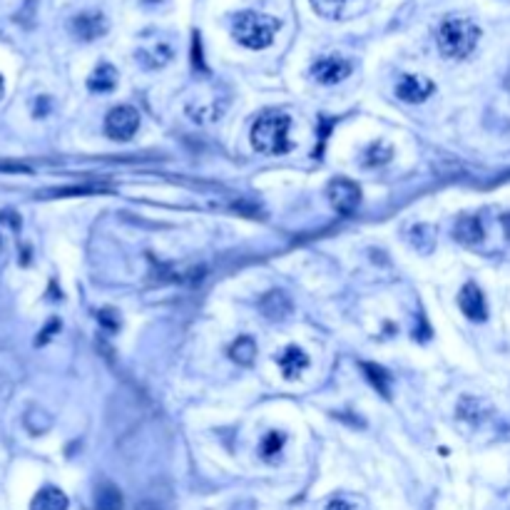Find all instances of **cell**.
<instances>
[{
    "mask_svg": "<svg viewBox=\"0 0 510 510\" xmlns=\"http://www.w3.org/2000/svg\"><path fill=\"white\" fill-rule=\"evenodd\" d=\"M326 510H354V505H349L346 500H331Z\"/></svg>",
    "mask_w": 510,
    "mask_h": 510,
    "instance_id": "603a6c76",
    "label": "cell"
},
{
    "mask_svg": "<svg viewBox=\"0 0 510 510\" xmlns=\"http://www.w3.org/2000/svg\"><path fill=\"white\" fill-rule=\"evenodd\" d=\"M30 510H68V495L60 488L48 485V488H43L32 498Z\"/></svg>",
    "mask_w": 510,
    "mask_h": 510,
    "instance_id": "4fadbf2b",
    "label": "cell"
},
{
    "mask_svg": "<svg viewBox=\"0 0 510 510\" xmlns=\"http://www.w3.org/2000/svg\"><path fill=\"white\" fill-rule=\"evenodd\" d=\"M435 40H438L440 53L446 58L463 60L476 50L480 40V27L468 18H446L440 20L438 30H435Z\"/></svg>",
    "mask_w": 510,
    "mask_h": 510,
    "instance_id": "6da1fadb",
    "label": "cell"
},
{
    "mask_svg": "<svg viewBox=\"0 0 510 510\" xmlns=\"http://www.w3.org/2000/svg\"><path fill=\"white\" fill-rule=\"evenodd\" d=\"M361 369H364L371 386L376 388V391L388 401V398H391V386H393V378L388 376V371L378 364H361Z\"/></svg>",
    "mask_w": 510,
    "mask_h": 510,
    "instance_id": "5bb4252c",
    "label": "cell"
},
{
    "mask_svg": "<svg viewBox=\"0 0 510 510\" xmlns=\"http://www.w3.org/2000/svg\"><path fill=\"white\" fill-rule=\"evenodd\" d=\"M137 510H160V508H157L155 503H150V500H145V503L137 505Z\"/></svg>",
    "mask_w": 510,
    "mask_h": 510,
    "instance_id": "cb8c5ba5",
    "label": "cell"
},
{
    "mask_svg": "<svg viewBox=\"0 0 510 510\" xmlns=\"http://www.w3.org/2000/svg\"><path fill=\"white\" fill-rule=\"evenodd\" d=\"M70 30H72L75 38L90 43V40L102 38V35L108 32V18L102 15V13H95V11L80 13V15H75L70 20Z\"/></svg>",
    "mask_w": 510,
    "mask_h": 510,
    "instance_id": "52a82bcc",
    "label": "cell"
},
{
    "mask_svg": "<svg viewBox=\"0 0 510 510\" xmlns=\"http://www.w3.org/2000/svg\"><path fill=\"white\" fill-rule=\"evenodd\" d=\"M291 120L284 113H264L252 127V145L262 155H284L291 150Z\"/></svg>",
    "mask_w": 510,
    "mask_h": 510,
    "instance_id": "7a4b0ae2",
    "label": "cell"
},
{
    "mask_svg": "<svg viewBox=\"0 0 510 510\" xmlns=\"http://www.w3.org/2000/svg\"><path fill=\"white\" fill-rule=\"evenodd\" d=\"M279 366L284 371L286 378H299L306 369H309V356L299 349V346H286L284 354L279 356Z\"/></svg>",
    "mask_w": 510,
    "mask_h": 510,
    "instance_id": "7c38bea8",
    "label": "cell"
},
{
    "mask_svg": "<svg viewBox=\"0 0 510 510\" xmlns=\"http://www.w3.org/2000/svg\"><path fill=\"white\" fill-rule=\"evenodd\" d=\"M115 85H117V70L108 63H102L90 75V80H87V87L92 92H110L115 90Z\"/></svg>",
    "mask_w": 510,
    "mask_h": 510,
    "instance_id": "9a60e30c",
    "label": "cell"
},
{
    "mask_svg": "<svg viewBox=\"0 0 510 510\" xmlns=\"http://www.w3.org/2000/svg\"><path fill=\"white\" fill-rule=\"evenodd\" d=\"M281 23L272 15H264V13H254V11H244L239 15H234L231 23V32L234 38L249 50H264L272 45L276 30H279Z\"/></svg>",
    "mask_w": 510,
    "mask_h": 510,
    "instance_id": "3957f363",
    "label": "cell"
},
{
    "mask_svg": "<svg viewBox=\"0 0 510 510\" xmlns=\"http://www.w3.org/2000/svg\"><path fill=\"white\" fill-rule=\"evenodd\" d=\"M458 306L461 312L466 314L471 321H485L488 317V306H485V296L483 291L478 289L476 284H466L458 294Z\"/></svg>",
    "mask_w": 510,
    "mask_h": 510,
    "instance_id": "9c48e42d",
    "label": "cell"
},
{
    "mask_svg": "<svg viewBox=\"0 0 510 510\" xmlns=\"http://www.w3.org/2000/svg\"><path fill=\"white\" fill-rule=\"evenodd\" d=\"M453 234H456V239L461 244H468V247H473V244H480L483 242V222L478 219V217H461V219L456 222V229H453Z\"/></svg>",
    "mask_w": 510,
    "mask_h": 510,
    "instance_id": "8fae6325",
    "label": "cell"
},
{
    "mask_svg": "<svg viewBox=\"0 0 510 510\" xmlns=\"http://www.w3.org/2000/svg\"><path fill=\"white\" fill-rule=\"evenodd\" d=\"M312 75L321 85H336V82L346 80L351 75V63L338 55H324L312 65Z\"/></svg>",
    "mask_w": 510,
    "mask_h": 510,
    "instance_id": "8992f818",
    "label": "cell"
},
{
    "mask_svg": "<svg viewBox=\"0 0 510 510\" xmlns=\"http://www.w3.org/2000/svg\"><path fill=\"white\" fill-rule=\"evenodd\" d=\"M341 3H346V0H314V6H319V11L321 13H326V8L341 6Z\"/></svg>",
    "mask_w": 510,
    "mask_h": 510,
    "instance_id": "7402d4cb",
    "label": "cell"
},
{
    "mask_svg": "<svg viewBox=\"0 0 510 510\" xmlns=\"http://www.w3.org/2000/svg\"><path fill=\"white\" fill-rule=\"evenodd\" d=\"M0 95H3V80H0Z\"/></svg>",
    "mask_w": 510,
    "mask_h": 510,
    "instance_id": "d4e9b609",
    "label": "cell"
},
{
    "mask_svg": "<svg viewBox=\"0 0 510 510\" xmlns=\"http://www.w3.org/2000/svg\"><path fill=\"white\" fill-rule=\"evenodd\" d=\"M137 127H140V113L134 108H129V105L113 108L108 113V120H105V132H108V137L120 142L132 140Z\"/></svg>",
    "mask_w": 510,
    "mask_h": 510,
    "instance_id": "5b68a950",
    "label": "cell"
},
{
    "mask_svg": "<svg viewBox=\"0 0 510 510\" xmlns=\"http://www.w3.org/2000/svg\"><path fill=\"white\" fill-rule=\"evenodd\" d=\"M329 202H331V207L338 212L341 217H351L356 210H359L361 204V189L356 182H351V179L346 177H336L329 182Z\"/></svg>",
    "mask_w": 510,
    "mask_h": 510,
    "instance_id": "277c9868",
    "label": "cell"
},
{
    "mask_svg": "<svg viewBox=\"0 0 510 510\" xmlns=\"http://www.w3.org/2000/svg\"><path fill=\"white\" fill-rule=\"evenodd\" d=\"M95 508L97 510H122V493L117 485L102 483L95 490Z\"/></svg>",
    "mask_w": 510,
    "mask_h": 510,
    "instance_id": "2e32d148",
    "label": "cell"
},
{
    "mask_svg": "<svg viewBox=\"0 0 510 510\" xmlns=\"http://www.w3.org/2000/svg\"><path fill=\"white\" fill-rule=\"evenodd\" d=\"M391 147L386 145V142H371L369 145V150H366V160H364V165L366 167H381V165H386L388 160H391Z\"/></svg>",
    "mask_w": 510,
    "mask_h": 510,
    "instance_id": "ac0fdd59",
    "label": "cell"
},
{
    "mask_svg": "<svg viewBox=\"0 0 510 510\" xmlns=\"http://www.w3.org/2000/svg\"><path fill=\"white\" fill-rule=\"evenodd\" d=\"M97 319H100L102 326H108L110 331H115V329L120 326V319H117V314H115L113 309H102L100 317H97Z\"/></svg>",
    "mask_w": 510,
    "mask_h": 510,
    "instance_id": "44dd1931",
    "label": "cell"
},
{
    "mask_svg": "<svg viewBox=\"0 0 510 510\" xmlns=\"http://www.w3.org/2000/svg\"><path fill=\"white\" fill-rule=\"evenodd\" d=\"M284 443H286V435L281 433V431H269L262 440V456L267 458V461H274V456H279Z\"/></svg>",
    "mask_w": 510,
    "mask_h": 510,
    "instance_id": "d6986e66",
    "label": "cell"
},
{
    "mask_svg": "<svg viewBox=\"0 0 510 510\" xmlns=\"http://www.w3.org/2000/svg\"><path fill=\"white\" fill-rule=\"evenodd\" d=\"M259 309H262V314L269 321H284L291 314V309H294V304H291V299L284 291H269L262 299V304H259Z\"/></svg>",
    "mask_w": 510,
    "mask_h": 510,
    "instance_id": "30bf717a",
    "label": "cell"
},
{
    "mask_svg": "<svg viewBox=\"0 0 510 510\" xmlns=\"http://www.w3.org/2000/svg\"><path fill=\"white\" fill-rule=\"evenodd\" d=\"M435 90V85L431 80L421 75H403L401 82L396 85V95L398 100L408 102V105H416V102H423L426 97H431V92Z\"/></svg>",
    "mask_w": 510,
    "mask_h": 510,
    "instance_id": "ba28073f",
    "label": "cell"
},
{
    "mask_svg": "<svg viewBox=\"0 0 510 510\" xmlns=\"http://www.w3.org/2000/svg\"><path fill=\"white\" fill-rule=\"evenodd\" d=\"M192 63L199 70H207V65L202 60V40H199V32H194V40H192Z\"/></svg>",
    "mask_w": 510,
    "mask_h": 510,
    "instance_id": "ffe728a7",
    "label": "cell"
},
{
    "mask_svg": "<svg viewBox=\"0 0 510 510\" xmlns=\"http://www.w3.org/2000/svg\"><path fill=\"white\" fill-rule=\"evenodd\" d=\"M231 361H236L239 366H252L254 364V356H257V344H254L252 336H239L231 344L229 349Z\"/></svg>",
    "mask_w": 510,
    "mask_h": 510,
    "instance_id": "e0dca14e",
    "label": "cell"
}]
</instances>
